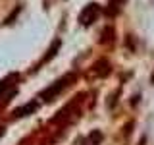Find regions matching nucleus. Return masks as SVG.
<instances>
[{
    "label": "nucleus",
    "instance_id": "8",
    "mask_svg": "<svg viewBox=\"0 0 154 145\" xmlns=\"http://www.w3.org/2000/svg\"><path fill=\"white\" fill-rule=\"evenodd\" d=\"M122 2H123V0H110V14H112V16H114V14L119 10Z\"/></svg>",
    "mask_w": 154,
    "mask_h": 145
},
{
    "label": "nucleus",
    "instance_id": "3",
    "mask_svg": "<svg viewBox=\"0 0 154 145\" xmlns=\"http://www.w3.org/2000/svg\"><path fill=\"white\" fill-rule=\"evenodd\" d=\"M110 72H112V64H110L106 58H100V60L94 62V66H93V76L94 77H106V76H110Z\"/></svg>",
    "mask_w": 154,
    "mask_h": 145
},
{
    "label": "nucleus",
    "instance_id": "4",
    "mask_svg": "<svg viewBox=\"0 0 154 145\" xmlns=\"http://www.w3.org/2000/svg\"><path fill=\"white\" fill-rule=\"evenodd\" d=\"M38 108V103L37 101H31V103H25L23 106H19V108L14 110V118H25V116L33 114L35 110Z\"/></svg>",
    "mask_w": 154,
    "mask_h": 145
},
{
    "label": "nucleus",
    "instance_id": "7",
    "mask_svg": "<svg viewBox=\"0 0 154 145\" xmlns=\"http://www.w3.org/2000/svg\"><path fill=\"white\" fill-rule=\"evenodd\" d=\"M100 141H102V132H98V130H94L93 134L87 137L85 145H100Z\"/></svg>",
    "mask_w": 154,
    "mask_h": 145
},
{
    "label": "nucleus",
    "instance_id": "5",
    "mask_svg": "<svg viewBox=\"0 0 154 145\" xmlns=\"http://www.w3.org/2000/svg\"><path fill=\"white\" fill-rule=\"evenodd\" d=\"M58 50H60V39H56V41L52 43V47L48 48V54H45V58H42V60L37 64V70H38V68H41L42 64H45V62H50L52 58H54V56L58 54Z\"/></svg>",
    "mask_w": 154,
    "mask_h": 145
},
{
    "label": "nucleus",
    "instance_id": "6",
    "mask_svg": "<svg viewBox=\"0 0 154 145\" xmlns=\"http://www.w3.org/2000/svg\"><path fill=\"white\" fill-rule=\"evenodd\" d=\"M12 81H17V74H10L8 77H4L2 81H0V95H4L8 89H12Z\"/></svg>",
    "mask_w": 154,
    "mask_h": 145
},
{
    "label": "nucleus",
    "instance_id": "1",
    "mask_svg": "<svg viewBox=\"0 0 154 145\" xmlns=\"http://www.w3.org/2000/svg\"><path fill=\"white\" fill-rule=\"evenodd\" d=\"M75 79H77V74H75V72H69V74L62 76L60 79H56L50 87H46V89L42 91V93H41V99H42V101H46V103H52V101H54L56 97L62 93V91H66Z\"/></svg>",
    "mask_w": 154,
    "mask_h": 145
},
{
    "label": "nucleus",
    "instance_id": "9",
    "mask_svg": "<svg viewBox=\"0 0 154 145\" xmlns=\"http://www.w3.org/2000/svg\"><path fill=\"white\" fill-rule=\"evenodd\" d=\"M152 83H154V74H152Z\"/></svg>",
    "mask_w": 154,
    "mask_h": 145
},
{
    "label": "nucleus",
    "instance_id": "2",
    "mask_svg": "<svg viewBox=\"0 0 154 145\" xmlns=\"http://www.w3.org/2000/svg\"><path fill=\"white\" fill-rule=\"evenodd\" d=\"M100 16V6L96 2H91V4H87V6L81 10V14H79V23L83 27H89L93 21H96Z\"/></svg>",
    "mask_w": 154,
    "mask_h": 145
}]
</instances>
